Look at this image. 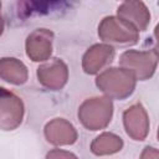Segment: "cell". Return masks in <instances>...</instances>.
Instances as JSON below:
<instances>
[{
	"instance_id": "1",
	"label": "cell",
	"mask_w": 159,
	"mask_h": 159,
	"mask_svg": "<svg viewBox=\"0 0 159 159\" xmlns=\"http://www.w3.org/2000/svg\"><path fill=\"white\" fill-rule=\"evenodd\" d=\"M135 77L127 68H107L97 78V87L108 97L114 99H124L129 97L135 88Z\"/></svg>"
},
{
	"instance_id": "2",
	"label": "cell",
	"mask_w": 159,
	"mask_h": 159,
	"mask_svg": "<svg viewBox=\"0 0 159 159\" xmlns=\"http://www.w3.org/2000/svg\"><path fill=\"white\" fill-rule=\"evenodd\" d=\"M113 114V104L108 97H93L86 99L78 109V118L89 130L106 128Z\"/></svg>"
},
{
	"instance_id": "3",
	"label": "cell",
	"mask_w": 159,
	"mask_h": 159,
	"mask_svg": "<svg viewBox=\"0 0 159 159\" xmlns=\"http://www.w3.org/2000/svg\"><path fill=\"white\" fill-rule=\"evenodd\" d=\"M98 36L104 42L116 45H134L138 42V30L118 16L104 17L98 26Z\"/></svg>"
},
{
	"instance_id": "4",
	"label": "cell",
	"mask_w": 159,
	"mask_h": 159,
	"mask_svg": "<svg viewBox=\"0 0 159 159\" xmlns=\"http://www.w3.org/2000/svg\"><path fill=\"white\" fill-rule=\"evenodd\" d=\"M119 63L123 68L129 70L135 80L145 81L150 78L157 68L158 63V53L155 50L153 51H135L128 50L122 53Z\"/></svg>"
},
{
	"instance_id": "5",
	"label": "cell",
	"mask_w": 159,
	"mask_h": 159,
	"mask_svg": "<svg viewBox=\"0 0 159 159\" xmlns=\"http://www.w3.org/2000/svg\"><path fill=\"white\" fill-rule=\"evenodd\" d=\"M24 117L22 101L12 92L0 87V129L12 130L20 125Z\"/></svg>"
},
{
	"instance_id": "6",
	"label": "cell",
	"mask_w": 159,
	"mask_h": 159,
	"mask_svg": "<svg viewBox=\"0 0 159 159\" xmlns=\"http://www.w3.org/2000/svg\"><path fill=\"white\" fill-rule=\"evenodd\" d=\"M73 5V0H16V15L25 20L36 15L65 11Z\"/></svg>"
},
{
	"instance_id": "7",
	"label": "cell",
	"mask_w": 159,
	"mask_h": 159,
	"mask_svg": "<svg viewBox=\"0 0 159 159\" xmlns=\"http://www.w3.org/2000/svg\"><path fill=\"white\" fill-rule=\"evenodd\" d=\"M53 32L47 29H37L26 39V55L34 62H41L50 58L52 53Z\"/></svg>"
},
{
	"instance_id": "8",
	"label": "cell",
	"mask_w": 159,
	"mask_h": 159,
	"mask_svg": "<svg viewBox=\"0 0 159 159\" xmlns=\"http://www.w3.org/2000/svg\"><path fill=\"white\" fill-rule=\"evenodd\" d=\"M37 78L43 87L57 91L67 83L68 68L62 60L53 58L52 61L43 63L37 68Z\"/></svg>"
},
{
	"instance_id": "9",
	"label": "cell",
	"mask_w": 159,
	"mask_h": 159,
	"mask_svg": "<svg viewBox=\"0 0 159 159\" xmlns=\"http://www.w3.org/2000/svg\"><path fill=\"white\" fill-rule=\"evenodd\" d=\"M127 134L134 140H144L149 133V118L140 103L133 104L123 113Z\"/></svg>"
},
{
	"instance_id": "10",
	"label": "cell",
	"mask_w": 159,
	"mask_h": 159,
	"mask_svg": "<svg viewBox=\"0 0 159 159\" xmlns=\"http://www.w3.org/2000/svg\"><path fill=\"white\" fill-rule=\"evenodd\" d=\"M114 57V48L111 45L97 43L89 47L82 58L83 71L88 75L98 73L106 66H108Z\"/></svg>"
},
{
	"instance_id": "11",
	"label": "cell",
	"mask_w": 159,
	"mask_h": 159,
	"mask_svg": "<svg viewBox=\"0 0 159 159\" xmlns=\"http://www.w3.org/2000/svg\"><path fill=\"white\" fill-rule=\"evenodd\" d=\"M118 17L132 24L138 31L147 30L150 22V14L148 7L140 0H125L117 9Z\"/></svg>"
},
{
	"instance_id": "12",
	"label": "cell",
	"mask_w": 159,
	"mask_h": 159,
	"mask_svg": "<svg viewBox=\"0 0 159 159\" xmlns=\"http://www.w3.org/2000/svg\"><path fill=\"white\" fill-rule=\"evenodd\" d=\"M45 137L53 145H71L77 140V132L68 120L55 118L46 124Z\"/></svg>"
},
{
	"instance_id": "13",
	"label": "cell",
	"mask_w": 159,
	"mask_h": 159,
	"mask_svg": "<svg viewBox=\"0 0 159 159\" xmlns=\"http://www.w3.org/2000/svg\"><path fill=\"white\" fill-rule=\"evenodd\" d=\"M29 72L26 66L17 58H0V78L12 84H22L27 81Z\"/></svg>"
},
{
	"instance_id": "14",
	"label": "cell",
	"mask_w": 159,
	"mask_h": 159,
	"mask_svg": "<svg viewBox=\"0 0 159 159\" xmlns=\"http://www.w3.org/2000/svg\"><path fill=\"white\" fill-rule=\"evenodd\" d=\"M123 140L113 133H102L91 144V150L96 155H108L122 149Z\"/></svg>"
},
{
	"instance_id": "15",
	"label": "cell",
	"mask_w": 159,
	"mask_h": 159,
	"mask_svg": "<svg viewBox=\"0 0 159 159\" xmlns=\"http://www.w3.org/2000/svg\"><path fill=\"white\" fill-rule=\"evenodd\" d=\"M76 158L75 154L70 153V152H62V150H58V149H55L52 152H50L47 154V158Z\"/></svg>"
},
{
	"instance_id": "16",
	"label": "cell",
	"mask_w": 159,
	"mask_h": 159,
	"mask_svg": "<svg viewBox=\"0 0 159 159\" xmlns=\"http://www.w3.org/2000/svg\"><path fill=\"white\" fill-rule=\"evenodd\" d=\"M2 31H4V20H2V17L0 16V35L2 34Z\"/></svg>"
},
{
	"instance_id": "17",
	"label": "cell",
	"mask_w": 159,
	"mask_h": 159,
	"mask_svg": "<svg viewBox=\"0 0 159 159\" xmlns=\"http://www.w3.org/2000/svg\"><path fill=\"white\" fill-rule=\"evenodd\" d=\"M0 9H1V1H0Z\"/></svg>"
}]
</instances>
